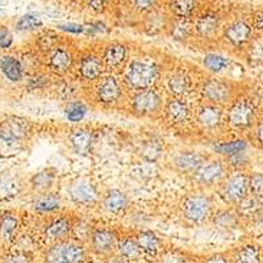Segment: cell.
<instances>
[{
    "label": "cell",
    "instance_id": "48",
    "mask_svg": "<svg viewBox=\"0 0 263 263\" xmlns=\"http://www.w3.org/2000/svg\"><path fill=\"white\" fill-rule=\"evenodd\" d=\"M133 6L140 12H152L157 4V0H132Z\"/></svg>",
    "mask_w": 263,
    "mask_h": 263
},
{
    "label": "cell",
    "instance_id": "43",
    "mask_svg": "<svg viewBox=\"0 0 263 263\" xmlns=\"http://www.w3.org/2000/svg\"><path fill=\"white\" fill-rule=\"evenodd\" d=\"M249 192L251 196L257 197L263 201V174L251 173L249 174Z\"/></svg>",
    "mask_w": 263,
    "mask_h": 263
},
{
    "label": "cell",
    "instance_id": "45",
    "mask_svg": "<svg viewBox=\"0 0 263 263\" xmlns=\"http://www.w3.org/2000/svg\"><path fill=\"white\" fill-rule=\"evenodd\" d=\"M108 32H109V29L102 21H93V23L84 25V33L90 37L105 36V34H108Z\"/></svg>",
    "mask_w": 263,
    "mask_h": 263
},
{
    "label": "cell",
    "instance_id": "10",
    "mask_svg": "<svg viewBox=\"0 0 263 263\" xmlns=\"http://www.w3.org/2000/svg\"><path fill=\"white\" fill-rule=\"evenodd\" d=\"M74 222V218L67 215L53 216L42 227V237L51 245L66 241L72 234Z\"/></svg>",
    "mask_w": 263,
    "mask_h": 263
},
{
    "label": "cell",
    "instance_id": "5",
    "mask_svg": "<svg viewBox=\"0 0 263 263\" xmlns=\"http://www.w3.org/2000/svg\"><path fill=\"white\" fill-rule=\"evenodd\" d=\"M255 115L257 111L253 100L248 98L236 99L230 103L228 111L225 112V123L230 128L245 130L255 124Z\"/></svg>",
    "mask_w": 263,
    "mask_h": 263
},
{
    "label": "cell",
    "instance_id": "49",
    "mask_svg": "<svg viewBox=\"0 0 263 263\" xmlns=\"http://www.w3.org/2000/svg\"><path fill=\"white\" fill-rule=\"evenodd\" d=\"M58 29L70 34H81L84 33V25L77 24V23H66V24L58 25Z\"/></svg>",
    "mask_w": 263,
    "mask_h": 263
},
{
    "label": "cell",
    "instance_id": "39",
    "mask_svg": "<svg viewBox=\"0 0 263 263\" xmlns=\"http://www.w3.org/2000/svg\"><path fill=\"white\" fill-rule=\"evenodd\" d=\"M260 253L257 246L245 245L236 250L233 255V263H259Z\"/></svg>",
    "mask_w": 263,
    "mask_h": 263
},
{
    "label": "cell",
    "instance_id": "32",
    "mask_svg": "<svg viewBox=\"0 0 263 263\" xmlns=\"http://www.w3.org/2000/svg\"><path fill=\"white\" fill-rule=\"evenodd\" d=\"M18 229V217L12 212H4L0 216V242L13 241Z\"/></svg>",
    "mask_w": 263,
    "mask_h": 263
},
{
    "label": "cell",
    "instance_id": "36",
    "mask_svg": "<svg viewBox=\"0 0 263 263\" xmlns=\"http://www.w3.org/2000/svg\"><path fill=\"white\" fill-rule=\"evenodd\" d=\"M203 66L206 71L212 74H220L228 70L230 66V60L220 53H208L203 57Z\"/></svg>",
    "mask_w": 263,
    "mask_h": 263
},
{
    "label": "cell",
    "instance_id": "8",
    "mask_svg": "<svg viewBox=\"0 0 263 263\" xmlns=\"http://www.w3.org/2000/svg\"><path fill=\"white\" fill-rule=\"evenodd\" d=\"M86 250L78 241H62L54 243L45 254V263H83Z\"/></svg>",
    "mask_w": 263,
    "mask_h": 263
},
{
    "label": "cell",
    "instance_id": "17",
    "mask_svg": "<svg viewBox=\"0 0 263 263\" xmlns=\"http://www.w3.org/2000/svg\"><path fill=\"white\" fill-rule=\"evenodd\" d=\"M91 249L96 254H109L119 245V238L114 229L111 228H93L90 237Z\"/></svg>",
    "mask_w": 263,
    "mask_h": 263
},
{
    "label": "cell",
    "instance_id": "50",
    "mask_svg": "<svg viewBox=\"0 0 263 263\" xmlns=\"http://www.w3.org/2000/svg\"><path fill=\"white\" fill-rule=\"evenodd\" d=\"M30 88L32 90H36V88H44V87H46L49 84V78L48 77H45V75H36V77H33L32 79H30Z\"/></svg>",
    "mask_w": 263,
    "mask_h": 263
},
{
    "label": "cell",
    "instance_id": "16",
    "mask_svg": "<svg viewBox=\"0 0 263 263\" xmlns=\"http://www.w3.org/2000/svg\"><path fill=\"white\" fill-rule=\"evenodd\" d=\"M164 87L170 96L185 98L194 88V81L185 70H173L164 79Z\"/></svg>",
    "mask_w": 263,
    "mask_h": 263
},
{
    "label": "cell",
    "instance_id": "47",
    "mask_svg": "<svg viewBox=\"0 0 263 263\" xmlns=\"http://www.w3.org/2000/svg\"><path fill=\"white\" fill-rule=\"evenodd\" d=\"M13 44L12 33L4 25H0V49H9Z\"/></svg>",
    "mask_w": 263,
    "mask_h": 263
},
{
    "label": "cell",
    "instance_id": "12",
    "mask_svg": "<svg viewBox=\"0 0 263 263\" xmlns=\"http://www.w3.org/2000/svg\"><path fill=\"white\" fill-rule=\"evenodd\" d=\"M75 70H77V77L79 78V81L86 82V83H93L104 77L103 74L105 71V66L102 55L87 53L79 58L77 66H75Z\"/></svg>",
    "mask_w": 263,
    "mask_h": 263
},
{
    "label": "cell",
    "instance_id": "4",
    "mask_svg": "<svg viewBox=\"0 0 263 263\" xmlns=\"http://www.w3.org/2000/svg\"><path fill=\"white\" fill-rule=\"evenodd\" d=\"M163 100L156 88H147L132 92L129 98V109L135 116L154 117L163 111Z\"/></svg>",
    "mask_w": 263,
    "mask_h": 263
},
{
    "label": "cell",
    "instance_id": "2",
    "mask_svg": "<svg viewBox=\"0 0 263 263\" xmlns=\"http://www.w3.org/2000/svg\"><path fill=\"white\" fill-rule=\"evenodd\" d=\"M183 217L185 221L194 225H201L205 221L211 220L213 215L212 200L204 192H194L190 194L183 199L182 205Z\"/></svg>",
    "mask_w": 263,
    "mask_h": 263
},
{
    "label": "cell",
    "instance_id": "13",
    "mask_svg": "<svg viewBox=\"0 0 263 263\" xmlns=\"http://www.w3.org/2000/svg\"><path fill=\"white\" fill-rule=\"evenodd\" d=\"M195 123L203 130L215 132L225 123V112L222 107L215 104L203 103L195 111Z\"/></svg>",
    "mask_w": 263,
    "mask_h": 263
},
{
    "label": "cell",
    "instance_id": "29",
    "mask_svg": "<svg viewBox=\"0 0 263 263\" xmlns=\"http://www.w3.org/2000/svg\"><path fill=\"white\" fill-rule=\"evenodd\" d=\"M163 145L157 138L142 141L138 147V156L146 163H157L163 157Z\"/></svg>",
    "mask_w": 263,
    "mask_h": 263
},
{
    "label": "cell",
    "instance_id": "41",
    "mask_svg": "<svg viewBox=\"0 0 263 263\" xmlns=\"http://www.w3.org/2000/svg\"><path fill=\"white\" fill-rule=\"evenodd\" d=\"M197 0H173L171 11L178 18H190L196 9Z\"/></svg>",
    "mask_w": 263,
    "mask_h": 263
},
{
    "label": "cell",
    "instance_id": "25",
    "mask_svg": "<svg viewBox=\"0 0 263 263\" xmlns=\"http://www.w3.org/2000/svg\"><path fill=\"white\" fill-rule=\"evenodd\" d=\"M220 28V17L216 13H205L197 18L194 30L197 37L204 40H212L216 37Z\"/></svg>",
    "mask_w": 263,
    "mask_h": 263
},
{
    "label": "cell",
    "instance_id": "42",
    "mask_svg": "<svg viewBox=\"0 0 263 263\" xmlns=\"http://www.w3.org/2000/svg\"><path fill=\"white\" fill-rule=\"evenodd\" d=\"M246 61L251 66L263 65V39L251 40L246 48Z\"/></svg>",
    "mask_w": 263,
    "mask_h": 263
},
{
    "label": "cell",
    "instance_id": "38",
    "mask_svg": "<svg viewBox=\"0 0 263 263\" xmlns=\"http://www.w3.org/2000/svg\"><path fill=\"white\" fill-rule=\"evenodd\" d=\"M20 180L15 177L0 178V200H11L21 191Z\"/></svg>",
    "mask_w": 263,
    "mask_h": 263
},
{
    "label": "cell",
    "instance_id": "9",
    "mask_svg": "<svg viewBox=\"0 0 263 263\" xmlns=\"http://www.w3.org/2000/svg\"><path fill=\"white\" fill-rule=\"evenodd\" d=\"M124 84L114 74L104 75L99 79L93 91V98L103 107H112L123 99Z\"/></svg>",
    "mask_w": 263,
    "mask_h": 263
},
{
    "label": "cell",
    "instance_id": "31",
    "mask_svg": "<svg viewBox=\"0 0 263 263\" xmlns=\"http://www.w3.org/2000/svg\"><path fill=\"white\" fill-rule=\"evenodd\" d=\"M137 241L142 253L149 257H157L161 251L162 241L158 236L152 230H142L137 234Z\"/></svg>",
    "mask_w": 263,
    "mask_h": 263
},
{
    "label": "cell",
    "instance_id": "19",
    "mask_svg": "<svg viewBox=\"0 0 263 263\" xmlns=\"http://www.w3.org/2000/svg\"><path fill=\"white\" fill-rule=\"evenodd\" d=\"M224 40L230 48L243 49L251 41V27L243 20H237L224 30Z\"/></svg>",
    "mask_w": 263,
    "mask_h": 263
},
{
    "label": "cell",
    "instance_id": "35",
    "mask_svg": "<svg viewBox=\"0 0 263 263\" xmlns=\"http://www.w3.org/2000/svg\"><path fill=\"white\" fill-rule=\"evenodd\" d=\"M168 25L170 24L167 23L164 15L157 12V11H152L144 21V30L149 36H157L161 32H163L166 28L168 29Z\"/></svg>",
    "mask_w": 263,
    "mask_h": 263
},
{
    "label": "cell",
    "instance_id": "55",
    "mask_svg": "<svg viewBox=\"0 0 263 263\" xmlns=\"http://www.w3.org/2000/svg\"><path fill=\"white\" fill-rule=\"evenodd\" d=\"M107 263H128L124 258H112V259L108 260Z\"/></svg>",
    "mask_w": 263,
    "mask_h": 263
},
{
    "label": "cell",
    "instance_id": "23",
    "mask_svg": "<svg viewBox=\"0 0 263 263\" xmlns=\"http://www.w3.org/2000/svg\"><path fill=\"white\" fill-rule=\"evenodd\" d=\"M129 199L126 194L121 190L112 189L108 190L102 199V205L108 213L111 215H120L128 208Z\"/></svg>",
    "mask_w": 263,
    "mask_h": 263
},
{
    "label": "cell",
    "instance_id": "7",
    "mask_svg": "<svg viewBox=\"0 0 263 263\" xmlns=\"http://www.w3.org/2000/svg\"><path fill=\"white\" fill-rule=\"evenodd\" d=\"M228 164L222 158H208L203 162L200 167L197 168L192 175H190L192 182L196 183L199 187H212L218 185L228 175Z\"/></svg>",
    "mask_w": 263,
    "mask_h": 263
},
{
    "label": "cell",
    "instance_id": "26",
    "mask_svg": "<svg viewBox=\"0 0 263 263\" xmlns=\"http://www.w3.org/2000/svg\"><path fill=\"white\" fill-rule=\"evenodd\" d=\"M234 210L238 213L241 221H253L263 212V201L249 195L234 206Z\"/></svg>",
    "mask_w": 263,
    "mask_h": 263
},
{
    "label": "cell",
    "instance_id": "40",
    "mask_svg": "<svg viewBox=\"0 0 263 263\" xmlns=\"http://www.w3.org/2000/svg\"><path fill=\"white\" fill-rule=\"evenodd\" d=\"M87 112H88L87 105L83 102H79V100H71L65 107L66 119L69 120L70 123L74 124L83 121L84 117L87 116Z\"/></svg>",
    "mask_w": 263,
    "mask_h": 263
},
{
    "label": "cell",
    "instance_id": "14",
    "mask_svg": "<svg viewBox=\"0 0 263 263\" xmlns=\"http://www.w3.org/2000/svg\"><path fill=\"white\" fill-rule=\"evenodd\" d=\"M69 196L71 201L77 205L90 206L99 201V192L95 184L88 179H77L70 184Z\"/></svg>",
    "mask_w": 263,
    "mask_h": 263
},
{
    "label": "cell",
    "instance_id": "18",
    "mask_svg": "<svg viewBox=\"0 0 263 263\" xmlns=\"http://www.w3.org/2000/svg\"><path fill=\"white\" fill-rule=\"evenodd\" d=\"M102 58L107 71H120L128 65V48L121 42H111L104 48Z\"/></svg>",
    "mask_w": 263,
    "mask_h": 263
},
{
    "label": "cell",
    "instance_id": "28",
    "mask_svg": "<svg viewBox=\"0 0 263 263\" xmlns=\"http://www.w3.org/2000/svg\"><path fill=\"white\" fill-rule=\"evenodd\" d=\"M0 71L11 83H18L24 77V67L13 55H3L0 58Z\"/></svg>",
    "mask_w": 263,
    "mask_h": 263
},
{
    "label": "cell",
    "instance_id": "11",
    "mask_svg": "<svg viewBox=\"0 0 263 263\" xmlns=\"http://www.w3.org/2000/svg\"><path fill=\"white\" fill-rule=\"evenodd\" d=\"M30 132V123L20 116L7 117L0 123V142L7 145H16Z\"/></svg>",
    "mask_w": 263,
    "mask_h": 263
},
{
    "label": "cell",
    "instance_id": "34",
    "mask_svg": "<svg viewBox=\"0 0 263 263\" xmlns=\"http://www.w3.org/2000/svg\"><path fill=\"white\" fill-rule=\"evenodd\" d=\"M117 250H119L120 257L124 258L125 260H137L140 259L141 255L144 254L140 245H138L137 238L130 236H126L120 239Z\"/></svg>",
    "mask_w": 263,
    "mask_h": 263
},
{
    "label": "cell",
    "instance_id": "27",
    "mask_svg": "<svg viewBox=\"0 0 263 263\" xmlns=\"http://www.w3.org/2000/svg\"><path fill=\"white\" fill-rule=\"evenodd\" d=\"M62 199L57 192H45L36 197L33 201V210L40 215H50V213L60 211Z\"/></svg>",
    "mask_w": 263,
    "mask_h": 263
},
{
    "label": "cell",
    "instance_id": "21",
    "mask_svg": "<svg viewBox=\"0 0 263 263\" xmlns=\"http://www.w3.org/2000/svg\"><path fill=\"white\" fill-rule=\"evenodd\" d=\"M206 158L208 157L204 156L203 153L197 152V150H183L174 157L173 166L179 173L192 175Z\"/></svg>",
    "mask_w": 263,
    "mask_h": 263
},
{
    "label": "cell",
    "instance_id": "54",
    "mask_svg": "<svg viewBox=\"0 0 263 263\" xmlns=\"http://www.w3.org/2000/svg\"><path fill=\"white\" fill-rule=\"evenodd\" d=\"M205 263H229V262L227 260V258L221 257V255H215V257L208 258Z\"/></svg>",
    "mask_w": 263,
    "mask_h": 263
},
{
    "label": "cell",
    "instance_id": "20",
    "mask_svg": "<svg viewBox=\"0 0 263 263\" xmlns=\"http://www.w3.org/2000/svg\"><path fill=\"white\" fill-rule=\"evenodd\" d=\"M75 58L70 49L62 45H55L49 50L48 66L50 71L58 75H65L74 67Z\"/></svg>",
    "mask_w": 263,
    "mask_h": 263
},
{
    "label": "cell",
    "instance_id": "37",
    "mask_svg": "<svg viewBox=\"0 0 263 263\" xmlns=\"http://www.w3.org/2000/svg\"><path fill=\"white\" fill-rule=\"evenodd\" d=\"M192 24L190 18H175V21H173L170 25H168V30H170L171 39H174L175 41H185L191 36L192 33Z\"/></svg>",
    "mask_w": 263,
    "mask_h": 263
},
{
    "label": "cell",
    "instance_id": "46",
    "mask_svg": "<svg viewBox=\"0 0 263 263\" xmlns=\"http://www.w3.org/2000/svg\"><path fill=\"white\" fill-rule=\"evenodd\" d=\"M32 262V254L27 250L13 251L4 258L3 263H30Z\"/></svg>",
    "mask_w": 263,
    "mask_h": 263
},
{
    "label": "cell",
    "instance_id": "53",
    "mask_svg": "<svg viewBox=\"0 0 263 263\" xmlns=\"http://www.w3.org/2000/svg\"><path fill=\"white\" fill-rule=\"evenodd\" d=\"M254 28L257 30L263 32V9H260L259 12L255 15L254 17Z\"/></svg>",
    "mask_w": 263,
    "mask_h": 263
},
{
    "label": "cell",
    "instance_id": "51",
    "mask_svg": "<svg viewBox=\"0 0 263 263\" xmlns=\"http://www.w3.org/2000/svg\"><path fill=\"white\" fill-rule=\"evenodd\" d=\"M88 8L92 9L93 12H103L107 7L109 0H84Z\"/></svg>",
    "mask_w": 263,
    "mask_h": 263
},
{
    "label": "cell",
    "instance_id": "33",
    "mask_svg": "<svg viewBox=\"0 0 263 263\" xmlns=\"http://www.w3.org/2000/svg\"><path fill=\"white\" fill-rule=\"evenodd\" d=\"M57 174L51 168H45L39 173H36L30 178V187L39 195L45 194V192H50L51 187H53L54 182H55Z\"/></svg>",
    "mask_w": 263,
    "mask_h": 263
},
{
    "label": "cell",
    "instance_id": "15",
    "mask_svg": "<svg viewBox=\"0 0 263 263\" xmlns=\"http://www.w3.org/2000/svg\"><path fill=\"white\" fill-rule=\"evenodd\" d=\"M163 114L174 125H184L191 121L194 116L187 100L184 98H174V96H170L164 103Z\"/></svg>",
    "mask_w": 263,
    "mask_h": 263
},
{
    "label": "cell",
    "instance_id": "24",
    "mask_svg": "<svg viewBox=\"0 0 263 263\" xmlns=\"http://www.w3.org/2000/svg\"><path fill=\"white\" fill-rule=\"evenodd\" d=\"M249 144L248 141L242 140V138H234V140H225L218 141L212 145L213 153H216L218 157H221L222 159H229L232 157H236L238 154L246 153Z\"/></svg>",
    "mask_w": 263,
    "mask_h": 263
},
{
    "label": "cell",
    "instance_id": "30",
    "mask_svg": "<svg viewBox=\"0 0 263 263\" xmlns=\"http://www.w3.org/2000/svg\"><path fill=\"white\" fill-rule=\"evenodd\" d=\"M211 221L217 229L230 230L238 227L241 218L234 208H224V210L216 211L211 217Z\"/></svg>",
    "mask_w": 263,
    "mask_h": 263
},
{
    "label": "cell",
    "instance_id": "6",
    "mask_svg": "<svg viewBox=\"0 0 263 263\" xmlns=\"http://www.w3.org/2000/svg\"><path fill=\"white\" fill-rule=\"evenodd\" d=\"M199 92H200L204 103L222 107V105L233 102L234 88L232 83L225 81V79L210 77V78L204 79L201 82L200 87H199Z\"/></svg>",
    "mask_w": 263,
    "mask_h": 263
},
{
    "label": "cell",
    "instance_id": "22",
    "mask_svg": "<svg viewBox=\"0 0 263 263\" xmlns=\"http://www.w3.org/2000/svg\"><path fill=\"white\" fill-rule=\"evenodd\" d=\"M69 144L78 156H88L92 150L93 133L88 128H77L70 133Z\"/></svg>",
    "mask_w": 263,
    "mask_h": 263
},
{
    "label": "cell",
    "instance_id": "52",
    "mask_svg": "<svg viewBox=\"0 0 263 263\" xmlns=\"http://www.w3.org/2000/svg\"><path fill=\"white\" fill-rule=\"evenodd\" d=\"M254 138L255 141H257V144L259 145L260 147H263V121H259V123L255 125Z\"/></svg>",
    "mask_w": 263,
    "mask_h": 263
},
{
    "label": "cell",
    "instance_id": "1",
    "mask_svg": "<svg viewBox=\"0 0 263 263\" xmlns=\"http://www.w3.org/2000/svg\"><path fill=\"white\" fill-rule=\"evenodd\" d=\"M161 79V69L156 62L133 60L124 69L123 84L132 92L154 88Z\"/></svg>",
    "mask_w": 263,
    "mask_h": 263
},
{
    "label": "cell",
    "instance_id": "44",
    "mask_svg": "<svg viewBox=\"0 0 263 263\" xmlns=\"http://www.w3.org/2000/svg\"><path fill=\"white\" fill-rule=\"evenodd\" d=\"M42 23L36 15H32V13H27V15L21 16L18 18L17 24H16V28L18 30H33L37 29L39 27H41Z\"/></svg>",
    "mask_w": 263,
    "mask_h": 263
},
{
    "label": "cell",
    "instance_id": "3",
    "mask_svg": "<svg viewBox=\"0 0 263 263\" xmlns=\"http://www.w3.org/2000/svg\"><path fill=\"white\" fill-rule=\"evenodd\" d=\"M218 195L225 204L236 206L250 195L248 174L242 170H234L233 173L228 174L218 184Z\"/></svg>",
    "mask_w": 263,
    "mask_h": 263
}]
</instances>
